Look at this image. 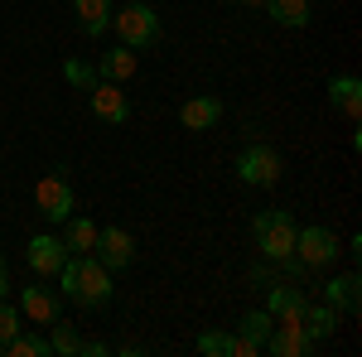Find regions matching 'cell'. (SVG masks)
<instances>
[{"mask_svg":"<svg viewBox=\"0 0 362 357\" xmlns=\"http://www.w3.org/2000/svg\"><path fill=\"white\" fill-rule=\"evenodd\" d=\"M92 256H97L107 271H126V266H136V237H131L126 227H97Z\"/></svg>","mask_w":362,"mask_h":357,"instance_id":"8992f818","label":"cell"},{"mask_svg":"<svg viewBox=\"0 0 362 357\" xmlns=\"http://www.w3.org/2000/svg\"><path fill=\"white\" fill-rule=\"evenodd\" d=\"M87 102H92V116L107 121V126H126V121H131V102H126L121 83H102V78H97V87L87 92Z\"/></svg>","mask_w":362,"mask_h":357,"instance_id":"30bf717a","label":"cell"},{"mask_svg":"<svg viewBox=\"0 0 362 357\" xmlns=\"http://www.w3.org/2000/svg\"><path fill=\"white\" fill-rule=\"evenodd\" d=\"M5 357H54V348H49V338H29V333H15L5 348H0Z\"/></svg>","mask_w":362,"mask_h":357,"instance_id":"7402d4cb","label":"cell"},{"mask_svg":"<svg viewBox=\"0 0 362 357\" xmlns=\"http://www.w3.org/2000/svg\"><path fill=\"white\" fill-rule=\"evenodd\" d=\"M198 353L203 357H237V338L223 329H208V333H198Z\"/></svg>","mask_w":362,"mask_h":357,"instance_id":"603a6c76","label":"cell"},{"mask_svg":"<svg viewBox=\"0 0 362 357\" xmlns=\"http://www.w3.org/2000/svg\"><path fill=\"white\" fill-rule=\"evenodd\" d=\"M295 218L285 213V208H266V213H256L251 218V237H256V247L266 261H285V256H295Z\"/></svg>","mask_w":362,"mask_h":357,"instance_id":"3957f363","label":"cell"},{"mask_svg":"<svg viewBox=\"0 0 362 357\" xmlns=\"http://www.w3.org/2000/svg\"><path fill=\"white\" fill-rule=\"evenodd\" d=\"M5 290H10V266H5V256H0V300H5Z\"/></svg>","mask_w":362,"mask_h":357,"instance_id":"83f0119b","label":"cell"},{"mask_svg":"<svg viewBox=\"0 0 362 357\" xmlns=\"http://www.w3.org/2000/svg\"><path fill=\"white\" fill-rule=\"evenodd\" d=\"M329 107L343 111V116L358 126V116H362V83H358V73H338V78H329Z\"/></svg>","mask_w":362,"mask_h":357,"instance_id":"5bb4252c","label":"cell"},{"mask_svg":"<svg viewBox=\"0 0 362 357\" xmlns=\"http://www.w3.org/2000/svg\"><path fill=\"white\" fill-rule=\"evenodd\" d=\"M271 295H266V314L276 319V324H300L305 319V309H309V295H305V285H266Z\"/></svg>","mask_w":362,"mask_h":357,"instance_id":"9c48e42d","label":"cell"},{"mask_svg":"<svg viewBox=\"0 0 362 357\" xmlns=\"http://www.w3.org/2000/svg\"><path fill=\"white\" fill-rule=\"evenodd\" d=\"M314 348L319 343L305 333V324H276L271 338H266V353H276V357H309Z\"/></svg>","mask_w":362,"mask_h":357,"instance_id":"7c38bea8","label":"cell"},{"mask_svg":"<svg viewBox=\"0 0 362 357\" xmlns=\"http://www.w3.org/2000/svg\"><path fill=\"white\" fill-rule=\"evenodd\" d=\"M261 10H266L280 29H305L309 20H314V15H309V0H266Z\"/></svg>","mask_w":362,"mask_h":357,"instance_id":"ffe728a7","label":"cell"},{"mask_svg":"<svg viewBox=\"0 0 362 357\" xmlns=\"http://www.w3.org/2000/svg\"><path fill=\"white\" fill-rule=\"evenodd\" d=\"M300 324H305V333L319 343V338H329V333L338 329V309H334V304H309Z\"/></svg>","mask_w":362,"mask_h":357,"instance_id":"44dd1931","label":"cell"},{"mask_svg":"<svg viewBox=\"0 0 362 357\" xmlns=\"http://www.w3.org/2000/svg\"><path fill=\"white\" fill-rule=\"evenodd\" d=\"M20 314L34 319V324H54V319H63V300H58L54 285H25V309Z\"/></svg>","mask_w":362,"mask_h":357,"instance_id":"9a60e30c","label":"cell"},{"mask_svg":"<svg viewBox=\"0 0 362 357\" xmlns=\"http://www.w3.org/2000/svg\"><path fill=\"white\" fill-rule=\"evenodd\" d=\"M112 29H116V39L126 44V49H150L155 39H160V15L150 10V5H121V10H112Z\"/></svg>","mask_w":362,"mask_h":357,"instance_id":"277c9868","label":"cell"},{"mask_svg":"<svg viewBox=\"0 0 362 357\" xmlns=\"http://www.w3.org/2000/svg\"><path fill=\"white\" fill-rule=\"evenodd\" d=\"M25 261L39 280H58L63 261H68V247H63V237H54V232H39V237L25 242Z\"/></svg>","mask_w":362,"mask_h":357,"instance_id":"52a82bcc","label":"cell"},{"mask_svg":"<svg viewBox=\"0 0 362 357\" xmlns=\"http://www.w3.org/2000/svg\"><path fill=\"white\" fill-rule=\"evenodd\" d=\"M271 329H276V319H271L266 309H251V314H242V329L232 333V338H237V357L266 353V338H271Z\"/></svg>","mask_w":362,"mask_h":357,"instance_id":"8fae6325","label":"cell"},{"mask_svg":"<svg viewBox=\"0 0 362 357\" xmlns=\"http://www.w3.org/2000/svg\"><path fill=\"white\" fill-rule=\"evenodd\" d=\"M324 304H334L338 314H358V304H362L358 275H353V271H348V275H334V280L324 285Z\"/></svg>","mask_w":362,"mask_h":357,"instance_id":"d6986e66","label":"cell"},{"mask_svg":"<svg viewBox=\"0 0 362 357\" xmlns=\"http://www.w3.org/2000/svg\"><path fill=\"white\" fill-rule=\"evenodd\" d=\"M20 329H25V314H20L15 304L0 300V348H5V343H10V338H15Z\"/></svg>","mask_w":362,"mask_h":357,"instance_id":"484cf974","label":"cell"},{"mask_svg":"<svg viewBox=\"0 0 362 357\" xmlns=\"http://www.w3.org/2000/svg\"><path fill=\"white\" fill-rule=\"evenodd\" d=\"M218 121H223V102H218L213 92L189 97V102L179 107V126H184V131H213Z\"/></svg>","mask_w":362,"mask_h":357,"instance_id":"4fadbf2b","label":"cell"},{"mask_svg":"<svg viewBox=\"0 0 362 357\" xmlns=\"http://www.w3.org/2000/svg\"><path fill=\"white\" fill-rule=\"evenodd\" d=\"M49 348H54V353H63V357H73L78 348H83V338H78V329H73V324L54 319V324H49Z\"/></svg>","mask_w":362,"mask_h":357,"instance_id":"cb8c5ba5","label":"cell"},{"mask_svg":"<svg viewBox=\"0 0 362 357\" xmlns=\"http://www.w3.org/2000/svg\"><path fill=\"white\" fill-rule=\"evenodd\" d=\"M78 353H87V357H107V353H112V348H107V343H83Z\"/></svg>","mask_w":362,"mask_h":357,"instance_id":"4316f807","label":"cell"},{"mask_svg":"<svg viewBox=\"0 0 362 357\" xmlns=\"http://www.w3.org/2000/svg\"><path fill=\"white\" fill-rule=\"evenodd\" d=\"M232 169H237V179L251 184V189H276L280 174H285V160H280L276 145H266V140H247L242 155L232 160Z\"/></svg>","mask_w":362,"mask_h":357,"instance_id":"7a4b0ae2","label":"cell"},{"mask_svg":"<svg viewBox=\"0 0 362 357\" xmlns=\"http://www.w3.org/2000/svg\"><path fill=\"white\" fill-rule=\"evenodd\" d=\"M34 208H39V218L58 227V222L73 213V184H68V174L54 169V174H44L39 184H34Z\"/></svg>","mask_w":362,"mask_h":357,"instance_id":"5b68a950","label":"cell"},{"mask_svg":"<svg viewBox=\"0 0 362 357\" xmlns=\"http://www.w3.org/2000/svg\"><path fill=\"white\" fill-rule=\"evenodd\" d=\"M58 280H63V300L78 304V309H107L112 295H116L112 271H107L92 251L68 256V261H63V271H58Z\"/></svg>","mask_w":362,"mask_h":357,"instance_id":"6da1fadb","label":"cell"},{"mask_svg":"<svg viewBox=\"0 0 362 357\" xmlns=\"http://www.w3.org/2000/svg\"><path fill=\"white\" fill-rule=\"evenodd\" d=\"M242 5H256V10H261V5H266V0H242Z\"/></svg>","mask_w":362,"mask_h":357,"instance_id":"f1b7e54d","label":"cell"},{"mask_svg":"<svg viewBox=\"0 0 362 357\" xmlns=\"http://www.w3.org/2000/svg\"><path fill=\"white\" fill-rule=\"evenodd\" d=\"M63 78L73 87H83V92H92V87H97V68H87L83 58H68V63H63Z\"/></svg>","mask_w":362,"mask_h":357,"instance_id":"d4e9b609","label":"cell"},{"mask_svg":"<svg viewBox=\"0 0 362 357\" xmlns=\"http://www.w3.org/2000/svg\"><path fill=\"white\" fill-rule=\"evenodd\" d=\"M136 68H140L136 49L116 44V49H107V54H102V63H97V78H102V83H126V78H136Z\"/></svg>","mask_w":362,"mask_h":357,"instance_id":"2e32d148","label":"cell"},{"mask_svg":"<svg viewBox=\"0 0 362 357\" xmlns=\"http://www.w3.org/2000/svg\"><path fill=\"white\" fill-rule=\"evenodd\" d=\"M58 227H63V247H68V256H83V251H92V242H97V222H92V218L68 213Z\"/></svg>","mask_w":362,"mask_h":357,"instance_id":"ac0fdd59","label":"cell"},{"mask_svg":"<svg viewBox=\"0 0 362 357\" xmlns=\"http://www.w3.org/2000/svg\"><path fill=\"white\" fill-rule=\"evenodd\" d=\"M73 15L87 39H102V29H112V0H73Z\"/></svg>","mask_w":362,"mask_h":357,"instance_id":"e0dca14e","label":"cell"},{"mask_svg":"<svg viewBox=\"0 0 362 357\" xmlns=\"http://www.w3.org/2000/svg\"><path fill=\"white\" fill-rule=\"evenodd\" d=\"M338 237L329 232V227H300L295 232V256L305 261L309 271H324V266H334V256H338Z\"/></svg>","mask_w":362,"mask_h":357,"instance_id":"ba28073f","label":"cell"}]
</instances>
